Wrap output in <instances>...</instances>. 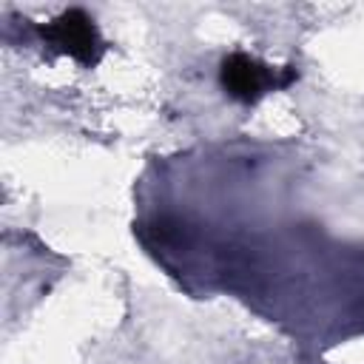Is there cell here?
Here are the masks:
<instances>
[{
  "mask_svg": "<svg viewBox=\"0 0 364 364\" xmlns=\"http://www.w3.org/2000/svg\"><path fill=\"white\" fill-rule=\"evenodd\" d=\"M40 34L48 46L74 57L80 65H94L102 54V40L94 20L82 9H68L57 20L40 26Z\"/></svg>",
  "mask_w": 364,
  "mask_h": 364,
  "instance_id": "cell-2",
  "label": "cell"
},
{
  "mask_svg": "<svg viewBox=\"0 0 364 364\" xmlns=\"http://www.w3.org/2000/svg\"><path fill=\"white\" fill-rule=\"evenodd\" d=\"M296 80H299L296 65L270 68V65H264L262 60H256V57H250L245 51L228 54L222 60V68H219V82L228 91V97H233V100H239L245 105H253L267 91L287 88Z\"/></svg>",
  "mask_w": 364,
  "mask_h": 364,
  "instance_id": "cell-1",
  "label": "cell"
}]
</instances>
